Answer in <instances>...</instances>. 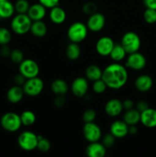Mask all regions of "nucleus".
<instances>
[{
    "instance_id": "2",
    "label": "nucleus",
    "mask_w": 156,
    "mask_h": 157,
    "mask_svg": "<svg viewBox=\"0 0 156 157\" xmlns=\"http://www.w3.org/2000/svg\"><path fill=\"white\" fill-rule=\"evenodd\" d=\"M32 21L27 14H17L12 18L10 27L12 32L23 35L30 32Z\"/></svg>"
},
{
    "instance_id": "8",
    "label": "nucleus",
    "mask_w": 156,
    "mask_h": 157,
    "mask_svg": "<svg viewBox=\"0 0 156 157\" xmlns=\"http://www.w3.org/2000/svg\"><path fill=\"white\" fill-rule=\"evenodd\" d=\"M18 71L26 79L35 78L39 75L40 67L38 63L33 59H24L18 64Z\"/></svg>"
},
{
    "instance_id": "33",
    "label": "nucleus",
    "mask_w": 156,
    "mask_h": 157,
    "mask_svg": "<svg viewBox=\"0 0 156 157\" xmlns=\"http://www.w3.org/2000/svg\"><path fill=\"white\" fill-rule=\"evenodd\" d=\"M107 88L108 87L102 78L93 81V84H92V90L95 94H101L104 93Z\"/></svg>"
},
{
    "instance_id": "17",
    "label": "nucleus",
    "mask_w": 156,
    "mask_h": 157,
    "mask_svg": "<svg viewBox=\"0 0 156 157\" xmlns=\"http://www.w3.org/2000/svg\"><path fill=\"white\" fill-rule=\"evenodd\" d=\"M85 153L89 157H104L106 154V148L99 141L92 142L87 147Z\"/></svg>"
},
{
    "instance_id": "1",
    "label": "nucleus",
    "mask_w": 156,
    "mask_h": 157,
    "mask_svg": "<svg viewBox=\"0 0 156 157\" xmlns=\"http://www.w3.org/2000/svg\"><path fill=\"white\" fill-rule=\"evenodd\" d=\"M102 79L109 88L113 90L122 88L128 79L127 67L119 62L112 63L102 70Z\"/></svg>"
},
{
    "instance_id": "37",
    "label": "nucleus",
    "mask_w": 156,
    "mask_h": 157,
    "mask_svg": "<svg viewBox=\"0 0 156 157\" xmlns=\"http://www.w3.org/2000/svg\"><path fill=\"white\" fill-rule=\"evenodd\" d=\"M116 138L110 132V133H107L104 134L103 136H102V138H101L102 142L101 143L103 144L104 147L106 149L112 148L116 143Z\"/></svg>"
},
{
    "instance_id": "22",
    "label": "nucleus",
    "mask_w": 156,
    "mask_h": 157,
    "mask_svg": "<svg viewBox=\"0 0 156 157\" xmlns=\"http://www.w3.org/2000/svg\"><path fill=\"white\" fill-rule=\"evenodd\" d=\"M15 12V6L9 0L0 2V18L9 19L14 16Z\"/></svg>"
},
{
    "instance_id": "18",
    "label": "nucleus",
    "mask_w": 156,
    "mask_h": 157,
    "mask_svg": "<svg viewBox=\"0 0 156 157\" xmlns=\"http://www.w3.org/2000/svg\"><path fill=\"white\" fill-rule=\"evenodd\" d=\"M140 122L147 128L156 127V110L148 107L141 113Z\"/></svg>"
},
{
    "instance_id": "36",
    "label": "nucleus",
    "mask_w": 156,
    "mask_h": 157,
    "mask_svg": "<svg viewBox=\"0 0 156 157\" xmlns=\"http://www.w3.org/2000/svg\"><path fill=\"white\" fill-rule=\"evenodd\" d=\"M96 116H97V113H96V110H93L92 108L87 109L83 113L82 115V120L85 123H91L94 122L95 120H96Z\"/></svg>"
},
{
    "instance_id": "21",
    "label": "nucleus",
    "mask_w": 156,
    "mask_h": 157,
    "mask_svg": "<svg viewBox=\"0 0 156 157\" xmlns=\"http://www.w3.org/2000/svg\"><path fill=\"white\" fill-rule=\"evenodd\" d=\"M24 95L25 94H24L22 87L14 85L8 90L7 94H6V98H7L8 101L9 103L16 104L21 102Z\"/></svg>"
},
{
    "instance_id": "28",
    "label": "nucleus",
    "mask_w": 156,
    "mask_h": 157,
    "mask_svg": "<svg viewBox=\"0 0 156 157\" xmlns=\"http://www.w3.org/2000/svg\"><path fill=\"white\" fill-rule=\"evenodd\" d=\"M65 54L67 58L70 61L79 59L81 55V48L78 43L70 42L66 48Z\"/></svg>"
},
{
    "instance_id": "3",
    "label": "nucleus",
    "mask_w": 156,
    "mask_h": 157,
    "mask_svg": "<svg viewBox=\"0 0 156 157\" xmlns=\"http://www.w3.org/2000/svg\"><path fill=\"white\" fill-rule=\"evenodd\" d=\"M88 28L82 21H75L69 26L67 32V38L70 42L81 43L87 38Z\"/></svg>"
},
{
    "instance_id": "46",
    "label": "nucleus",
    "mask_w": 156,
    "mask_h": 157,
    "mask_svg": "<svg viewBox=\"0 0 156 157\" xmlns=\"http://www.w3.org/2000/svg\"><path fill=\"white\" fill-rule=\"evenodd\" d=\"M138 133V127L136 125L128 126V134L136 135Z\"/></svg>"
},
{
    "instance_id": "34",
    "label": "nucleus",
    "mask_w": 156,
    "mask_h": 157,
    "mask_svg": "<svg viewBox=\"0 0 156 157\" xmlns=\"http://www.w3.org/2000/svg\"><path fill=\"white\" fill-rule=\"evenodd\" d=\"M9 58H10V60L14 64H19L24 59V53H23V52L21 49H12V52H11Z\"/></svg>"
},
{
    "instance_id": "38",
    "label": "nucleus",
    "mask_w": 156,
    "mask_h": 157,
    "mask_svg": "<svg viewBox=\"0 0 156 157\" xmlns=\"http://www.w3.org/2000/svg\"><path fill=\"white\" fill-rule=\"evenodd\" d=\"M97 9L98 7L96 3L93 2H87L83 6L82 11L84 14L90 16V15L97 12Z\"/></svg>"
},
{
    "instance_id": "27",
    "label": "nucleus",
    "mask_w": 156,
    "mask_h": 157,
    "mask_svg": "<svg viewBox=\"0 0 156 157\" xmlns=\"http://www.w3.org/2000/svg\"><path fill=\"white\" fill-rule=\"evenodd\" d=\"M127 53L124 48L122 47V44H116L115 43L114 46H113V49H112L111 52L110 54V58H111L112 61L114 62H120V61H123L126 57Z\"/></svg>"
},
{
    "instance_id": "44",
    "label": "nucleus",
    "mask_w": 156,
    "mask_h": 157,
    "mask_svg": "<svg viewBox=\"0 0 156 157\" xmlns=\"http://www.w3.org/2000/svg\"><path fill=\"white\" fill-rule=\"evenodd\" d=\"M122 106H123V109L125 110H130V109L134 108L135 103L132 100L125 99L122 101Z\"/></svg>"
},
{
    "instance_id": "5",
    "label": "nucleus",
    "mask_w": 156,
    "mask_h": 157,
    "mask_svg": "<svg viewBox=\"0 0 156 157\" xmlns=\"http://www.w3.org/2000/svg\"><path fill=\"white\" fill-rule=\"evenodd\" d=\"M0 124L2 129L10 133L18 131L22 126L20 115L15 112H7L4 113L0 119Z\"/></svg>"
},
{
    "instance_id": "26",
    "label": "nucleus",
    "mask_w": 156,
    "mask_h": 157,
    "mask_svg": "<svg viewBox=\"0 0 156 157\" xmlns=\"http://www.w3.org/2000/svg\"><path fill=\"white\" fill-rule=\"evenodd\" d=\"M141 113L136 108L130 109L125 110L123 114L122 120L128 124V126L137 125L140 122Z\"/></svg>"
},
{
    "instance_id": "39",
    "label": "nucleus",
    "mask_w": 156,
    "mask_h": 157,
    "mask_svg": "<svg viewBox=\"0 0 156 157\" xmlns=\"http://www.w3.org/2000/svg\"><path fill=\"white\" fill-rule=\"evenodd\" d=\"M38 2L44 6L46 9H51L54 6H59L60 0H38Z\"/></svg>"
},
{
    "instance_id": "31",
    "label": "nucleus",
    "mask_w": 156,
    "mask_h": 157,
    "mask_svg": "<svg viewBox=\"0 0 156 157\" xmlns=\"http://www.w3.org/2000/svg\"><path fill=\"white\" fill-rule=\"evenodd\" d=\"M50 143L47 138H44V136L41 135H38V145H37V149L41 153H47L50 150Z\"/></svg>"
},
{
    "instance_id": "25",
    "label": "nucleus",
    "mask_w": 156,
    "mask_h": 157,
    "mask_svg": "<svg viewBox=\"0 0 156 157\" xmlns=\"http://www.w3.org/2000/svg\"><path fill=\"white\" fill-rule=\"evenodd\" d=\"M102 70L96 64H90L85 69V78L88 81H93L102 78Z\"/></svg>"
},
{
    "instance_id": "42",
    "label": "nucleus",
    "mask_w": 156,
    "mask_h": 157,
    "mask_svg": "<svg viewBox=\"0 0 156 157\" xmlns=\"http://www.w3.org/2000/svg\"><path fill=\"white\" fill-rule=\"evenodd\" d=\"M135 106H136V110H139L140 113H142V112H143L144 110H145L149 107V105H148V104L145 101H138Z\"/></svg>"
},
{
    "instance_id": "40",
    "label": "nucleus",
    "mask_w": 156,
    "mask_h": 157,
    "mask_svg": "<svg viewBox=\"0 0 156 157\" xmlns=\"http://www.w3.org/2000/svg\"><path fill=\"white\" fill-rule=\"evenodd\" d=\"M67 100L64 95H56V98L54 100V105L58 108H61L65 105Z\"/></svg>"
},
{
    "instance_id": "45",
    "label": "nucleus",
    "mask_w": 156,
    "mask_h": 157,
    "mask_svg": "<svg viewBox=\"0 0 156 157\" xmlns=\"http://www.w3.org/2000/svg\"><path fill=\"white\" fill-rule=\"evenodd\" d=\"M143 4L146 9L156 10V0H143Z\"/></svg>"
},
{
    "instance_id": "12",
    "label": "nucleus",
    "mask_w": 156,
    "mask_h": 157,
    "mask_svg": "<svg viewBox=\"0 0 156 157\" xmlns=\"http://www.w3.org/2000/svg\"><path fill=\"white\" fill-rule=\"evenodd\" d=\"M88 30L92 32H99L103 29L106 25V17L102 13L96 12L89 16L87 21Z\"/></svg>"
},
{
    "instance_id": "13",
    "label": "nucleus",
    "mask_w": 156,
    "mask_h": 157,
    "mask_svg": "<svg viewBox=\"0 0 156 157\" xmlns=\"http://www.w3.org/2000/svg\"><path fill=\"white\" fill-rule=\"evenodd\" d=\"M115 42L109 36H102L97 40L96 43V51L102 57L110 56V54L114 46Z\"/></svg>"
},
{
    "instance_id": "30",
    "label": "nucleus",
    "mask_w": 156,
    "mask_h": 157,
    "mask_svg": "<svg viewBox=\"0 0 156 157\" xmlns=\"http://www.w3.org/2000/svg\"><path fill=\"white\" fill-rule=\"evenodd\" d=\"M14 6L17 14H27L31 4L28 0H17Z\"/></svg>"
},
{
    "instance_id": "7",
    "label": "nucleus",
    "mask_w": 156,
    "mask_h": 157,
    "mask_svg": "<svg viewBox=\"0 0 156 157\" xmlns=\"http://www.w3.org/2000/svg\"><path fill=\"white\" fill-rule=\"evenodd\" d=\"M44 87V81L38 76L27 79L22 86L24 94L31 98L38 96L43 91Z\"/></svg>"
},
{
    "instance_id": "6",
    "label": "nucleus",
    "mask_w": 156,
    "mask_h": 157,
    "mask_svg": "<svg viewBox=\"0 0 156 157\" xmlns=\"http://www.w3.org/2000/svg\"><path fill=\"white\" fill-rule=\"evenodd\" d=\"M17 141L21 150L24 151H33L37 149L38 135L30 130H24L18 135Z\"/></svg>"
},
{
    "instance_id": "9",
    "label": "nucleus",
    "mask_w": 156,
    "mask_h": 157,
    "mask_svg": "<svg viewBox=\"0 0 156 157\" xmlns=\"http://www.w3.org/2000/svg\"><path fill=\"white\" fill-rule=\"evenodd\" d=\"M83 134L89 143L99 141L102 138V130L95 122L85 123L83 127Z\"/></svg>"
},
{
    "instance_id": "43",
    "label": "nucleus",
    "mask_w": 156,
    "mask_h": 157,
    "mask_svg": "<svg viewBox=\"0 0 156 157\" xmlns=\"http://www.w3.org/2000/svg\"><path fill=\"white\" fill-rule=\"evenodd\" d=\"M11 52H12V49L9 48V44L1 45V48H0V54H1L2 57H5V58L9 57L10 56Z\"/></svg>"
},
{
    "instance_id": "41",
    "label": "nucleus",
    "mask_w": 156,
    "mask_h": 157,
    "mask_svg": "<svg viewBox=\"0 0 156 157\" xmlns=\"http://www.w3.org/2000/svg\"><path fill=\"white\" fill-rule=\"evenodd\" d=\"M26 80L27 79H26V78L20 73L15 75L13 78V81L14 83H15V85L21 86V87H22L23 84H24V82L26 81Z\"/></svg>"
},
{
    "instance_id": "19",
    "label": "nucleus",
    "mask_w": 156,
    "mask_h": 157,
    "mask_svg": "<svg viewBox=\"0 0 156 157\" xmlns=\"http://www.w3.org/2000/svg\"><path fill=\"white\" fill-rule=\"evenodd\" d=\"M153 86V80L149 75H141L137 77L135 81V87L139 92L148 91L151 89Z\"/></svg>"
},
{
    "instance_id": "48",
    "label": "nucleus",
    "mask_w": 156,
    "mask_h": 157,
    "mask_svg": "<svg viewBox=\"0 0 156 157\" xmlns=\"http://www.w3.org/2000/svg\"><path fill=\"white\" fill-rule=\"evenodd\" d=\"M1 57H2V56H1V54H0V58H1Z\"/></svg>"
},
{
    "instance_id": "32",
    "label": "nucleus",
    "mask_w": 156,
    "mask_h": 157,
    "mask_svg": "<svg viewBox=\"0 0 156 157\" xmlns=\"http://www.w3.org/2000/svg\"><path fill=\"white\" fill-rule=\"evenodd\" d=\"M11 31L6 27H0V45L9 44L12 40Z\"/></svg>"
},
{
    "instance_id": "24",
    "label": "nucleus",
    "mask_w": 156,
    "mask_h": 157,
    "mask_svg": "<svg viewBox=\"0 0 156 157\" xmlns=\"http://www.w3.org/2000/svg\"><path fill=\"white\" fill-rule=\"evenodd\" d=\"M50 90L55 95H65L69 90V85L63 79H55L50 84Z\"/></svg>"
},
{
    "instance_id": "29",
    "label": "nucleus",
    "mask_w": 156,
    "mask_h": 157,
    "mask_svg": "<svg viewBox=\"0 0 156 157\" xmlns=\"http://www.w3.org/2000/svg\"><path fill=\"white\" fill-rule=\"evenodd\" d=\"M21 124L24 127H31L33 125L36 121V116L35 113L32 110H24L20 114Z\"/></svg>"
},
{
    "instance_id": "35",
    "label": "nucleus",
    "mask_w": 156,
    "mask_h": 157,
    "mask_svg": "<svg viewBox=\"0 0 156 157\" xmlns=\"http://www.w3.org/2000/svg\"><path fill=\"white\" fill-rule=\"evenodd\" d=\"M143 18L148 24H154L156 22V10L155 9H146L143 13Z\"/></svg>"
},
{
    "instance_id": "16",
    "label": "nucleus",
    "mask_w": 156,
    "mask_h": 157,
    "mask_svg": "<svg viewBox=\"0 0 156 157\" xmlns=\"http://www.w3.org/2000/svg\"><path fill=\"white\" fill-rule=\"evenodd\" d=\"M46 9H47L41 3H35V4L30 6L27 15H28L32 21H40V20L44 19V17L46 16V14H47Z\"/></svg>"
},
{
    "instance_id": "4",
    "label": "nucleus",
    "mask_w": 156,
    "mask_h": 157,
    "mask_svg": "<svg viewBox=\"0 0 156 157\" xmlns=\"http://www.w3.org/2000/svg\"><path fill=\"white\" fill-rule=\"evenodd\" d=\"M120 44L126 52L127 55L139 52L141 48V38L137 33L134 32H127L122 35Z\"/></svg>"
},
{
    "instance_id": "10",
    "label": "nucleus",
    "mask_w": 156,
    "mask_h": 157,
    "mask_svg": "<svg viewBox=\"0 0 156 157\" xmlns=\"http://www.w3.org/2000/svg\"><path fill=\"white\" fill-rule=\"evenodd\" d=\"M145 57L139 52L128 54L125 61V67L133 71H141L146 66Z\"/></svg>"
},
{
    "instance_id": "47",
    "label": "nucleus",
    "mask_w": 156,
    "mask_h": 157,
    "mask_svg": "<svg viewBox=\"0 0 156 157\" xmlns=\"http://www.w3.org/2000/svg\"><path fill=\"white\" fill-rule=\"evenodd\" d=\"M3 1H6V0H0V2H3Z\"/></svg>"
},
{
    "instance_id": "20",
    "label": "nucleus",
    "mask_w": 156,
    "mask_h": 157,
    "mask_svg": "<svg viewBox=\"0 0 156 157\" xmlns=\"http://www.w3.org/2000/svg\"><path fill=\"white\" fill-rule=\"evenodd\" d=\"M49 18L54 24L61 25L66 21L67 13H66L65 10L60 6H54V7L50 9Z\"/></svg>"
},
{
    "instance_id": "15",
    "label": "nucleus",
    "mask_w": 156,
    "mask_h": 157,
    "mask_svg": "<svg viewBox=\"0 0 156 157\" xmlns=\"http://www.w3.org/2000/svg\"><path fill=\"white\" fill-rule=\"evenodd\" d=\"M110 132L116 139H122L128 134V125L123 120L115 121L110 125Z\"/></svg>"
},
{
    "instance_id": "23",
    "label": "nucleus",
    "mask_w": 156,
    "mask_h": 157,
    "mask_svg": "<svg viewBox=\"0 0 156 157\" xmlns=\"http://www.w3.org/2000/svg\"><path fill=\"white\" fill-rule=\"evenodd\" d=\"M30 32L37 38H43L47 33V26L43 20L32 21Z\"/></svg>"
},
{
    "instance_id": "11",
    "label": "nucleus",
    "mask_w": 156,
    "mask_h": 157,
    "mask_svg": "<svg viewBox=\"0 0 156 157\" xmlns=\"http://www.w3.org/2000/svg\"><path fill=\"white\" fill-rule=\"evenodd\" d=\"M70 90L76 98H84L89 90L88 80L84 77H77L72 82Z\"/></svg>"
},
{
    "instance_id": "14",
    "label": "nucleus",
    "mask_w": 156,
    "mask_h": 157,
    "mask_svg": "<svg viewBox=\"0 0 156 157\" xmlns=\"http://www.w3.org/2000/svg\"><path fill=\"white\" fill-rule=\"evenodd\" d=\"M122 101L117 98H112L109 100L105 104L104 110L107 116L110 117H116L119 116L123 111Z\"/></svg>"
},
{
    "instance_id": "49",
    "label": "nucleus",
    "mask_w": 156,
    "mask_h": 157,
    "mask_svg": "<svg viewBox=\"0 0 156 157\" xmlns=\"http://www.w3.org/2000/svg\"><path fill=\"white\" fill-rule=\"evenodd\" d=\"M0 19H1V18H0Z\"/></svg>"
}]
</instances>
